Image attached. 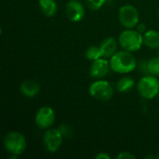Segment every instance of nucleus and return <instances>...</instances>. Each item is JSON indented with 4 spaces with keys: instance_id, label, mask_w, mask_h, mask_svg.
I'll use <instances>...</instances> for the list:
<instances>
[{
    "instance_id": "2eb2a0df",
    "label": "nucleus",
    "mask_w": 159,
    "mask_h": 159,
    "mask_svg": "<svg viewBox=\"0 0 159 159\" xmlns=\"http://www.w3.org/2000/svg\"><path fill=\"white\" fill-rule=\"evenodd\" d=\"M134 86V80L130 76H124L120 78L116 83V89L119 92H127L130 90Z\"/></svg>"
},
{
    "instance_id": "f8f14e48",
    "label": "nucleus",
    "mask_w": 159,
    "mask_h": 159,
    "mask_svg": "<svg viewBox=\"0 0 159 159\" xmlns=\"http://www.w3.org/2000/svg\"><path fill=\"white\" fill-rule=\"evenodd\" d=\"M20 89V92L24 96L32 98L39 93L40 86L37 82H35L34 80H26V81L22 82Z\"/></svg>"
},
{
    "instance_id": "dca6fc26",
    "label": "nucleus",
    "mask_w": 159,
    "mask_h": 159,
    "mask_svg": "<svg viewBox=\"0 0 159 159\" xmlns=\"http://www.w3.org/2000/svg\"><path fill=\"white\" fill-rule=\"evenodd\" d=\"M86 58L89 61H96L100 58H102V52L100 47L97 46H91L89 47L86 51Z\"/></svg>"
},
{
    "instance_id": "9b49d317",
    "label": "nucleus",
    "mask_w": 159,
    "mask_h": 159,
    "mask_svg": "<svg viewBox=\"0 0 159 159\" xmlns=\"http://www.w3.org/2000/svg\"><path fill=\"white\" fill-rule=\"evenodd\" d=\"M100 48L102 58H111L113 55L116 53L117 43L115 38L108 37L102 42Z\"/></svg>"
},
{
    "instance_id": "f03ea898",
    "label": "nucleus",
    "mask_w": 159,
    "mask_h": 159,
    "mask_svg": "<svg viewBox=\"0 0 159 159\" xmlns=\"http://www.w3.org/2000/svg\"><path fill=\"white\" fill-rule=\"evenodd\" d=\"M119 44L127 51H137L143 44V35L137 30H126L119 35Z\"/></svg>"
},
{
    "instance_id": "6ab92c4d",
    "label": "nucleus",
    "mask_w": 159,
    "mask_h": 159,
    "mask_svg": "<svg viewBox=\"0 0 159 159\" xmlns=\"http://www.w3.org/2000/svg\"><path fill=\"white\" fill-rule=\"evenodd\" d=\"M116 158H120V159H125V158H135V156L134 155H132V154H130L129 152H122V153H120L117 157H116Z\"/></svg>"
},
{
    "instance_id": "4468645a",
    "label": "nucleus",
    "mask_w": 159,
    "mask_h": 159,
    "mask_svg": "<svg viewBox=\"0 0 159 159\" xmlns=\"http://www.w3.org/2000/svg\"><path fill=\"white\" fill-rule=\"evenodd\" d=\"M39 7L42 12L48 16H53L57 11V4L55 0H39Z\"/></svg>"
},
{
    "instance_id": "4be33fe9",
    "label": "nucleus",
    "mask_w": 159,
    "mask_h": 159,
    "mask_svg": "<svg viewBox=\"0 0 159 159\" xmlns=\"http://www.w3.org/2000/svg\"><path fill=\"white\" fill-rule=\"evenodd\" d=\"M156 158H159V154L157 156H156Z\"/></svg>"
},
{
    "instance_id": "7ed1b4c3",
    "label": "nucleus",
    "mask_w": 159,
    "mask_h": 159,
    "mask_svg": "<svg viewBox=\"0 0 159 159\" xmlns=\"http://www.w3.org/2000/svg\"><path fill=\"white\" fill-rule=\"evenodd\" d=\"M26 139L25 137L16 131L7 133L4 138V145L6 150L11 155L20 156L26 149Z\"/></svg>"
},
{
    "instance_id": "39448f33",
    "label": "nucleus",
    "mask_w": 159,
    "mask_h": 159,
    "mask_svg": "<svg viewBox=\"0 0 159 159\" xmlns=\"http://www.w3.org/2000/svg\"><path fill=\"white\" fill-rule=\"evenodd\" d=\"M118 19L124 27L133 29L139 24V12L135 7L131 5H125L119 9Z\"/></svg>"
},
{
    "instance_id": "ddd939ff",
    "label": "nucleus",
    "mask_w": 159,
    "mask_h": 159,
    "mask_svg": "<svg viewBox=\"0 0 159 159\" xmlns=\"http://www.w3.org/2000/svg\"><path fill=\"white\" fill-rule=\"evenodd\" d=\"M143 44L150 48H159V32L149 30L143 34Z\"/></svg>"
},
{
    "instance_id": "412c9836",
    "label": "nucleus",
    "mask_w": 159,
    "mask_h": 159,
    "mask_svg": "<svg viewBox=\"0 0 159 159\" xmlns=\"http://www.w3.org/2000/svg\"><path fill=\"white\" fill-rule=\"evenodd\" d=\"M97 159H110V156L105 153H100L95 157Z\"/></svg>"
},
{
    "instance_id": "f257e3e1",
    "label": "nucleus",
    "mask_w": 159,
    "mask_h": 159,
    "mask_svg": "<svg viewBox=\"0 0 159 159\" xmlns=\"http://www.w3.org/2000/svg\"><path fill=\"white\" fill-rule=\"evenodd\" d=\"M111 69L118 74H128L132 72L136 67V60L134 56L127 50L116 52L110 60Z\"/></svg>"
},
{
    "instance_id": "9d476101",
    "label": "nucleus",
    "mask_w": 159,
    "mask_h": 159,
    "mask_svg": "<svg viewBox=\"0 0 159 159\" xmlns=\"http://www.w3.org/2000/svg\"><path fill=\"white\" fill-rule=\"evenodd\" d=\"M110 68V62H108L105 59H102V57L96 61H93L89 69V74L94 78H101L108 74Z\"/></svg>"
},
{
    "instance_id": "6e6552de",
    "label": "nucleus",
    "mask_w": 159,
    "mask_h": 159,
    "mask_svg": "<svg viewBox=\"0 0 159 159\" xmlns=\"http://www.w3.org/2000/svg\"><path fill=\"white\" fill-rule=\"evenodd\" d=\"M55 121V112L49 106L41 107L35 115V124L40 129L50 128Z\"/></svg>"
},
{
    "instance_id": "20e7f679",
    "label": "nucleus",
    "mask_w": 159,
    "mask_h": 159,
    "mask_svg": "<svg viewBox=\"0 0 159 159\" xmlns=\"http://www.w3.org/2000/svg\"><path fill=\"white\" fill-rule=\"evenodd\" d=\"M138 91L144 99H154L159 93V81L154 75H146L138 83Z\"/></svg>"
},
{
    "instance_id": "0eeeda50",
    "label": "nucleus",
    "mask_w": 159,
    "mask_h": 159,
    "mask_svg": "<svg viewBox=\"0 0 159 159\" xmlns=\"http://www.w3.org/2000/svg\"><path fill=\"white\" fill-rule=\"evenodd\" d=\"M62 138H63V135L61 129H48L43 136V142H44V145L46 149L49 153H52V154L56 153L60 149L62 143Z\"/></svg>"
},
{
    "instance_id": "423d86ee",
    "label": "nucleus",
    "mask_w": 159,
    "mask_h": 159,
    "mask_svg": "<svg viewBox=\"0 0 159 159\" xmlns=\"http://www.w3.org/2000/svg\"><path fill=\"white\" fill-rule=\"evenodd\" d=\"M89 94L99 101H108L112 98L114 91L111 84L106 80H97L89 87Z\"/></svg>"
},
{
    "instance_id": "a211bd4d",
    "label": "nucleus",
    "mask_w": 159,
    "mask_h": 159,
    "mask_svg": "<svg viewBox=\"0 0 159 159\" xmlns=\"http://www.w3.org/2000/svg\"><path fill=\"white\" fill-rule=\"evenodd\" d=\"M86 1L88 7L92 10L100 9L106 3V0H86Z\"/></svg>"
},
{
    "instance_id": "aec40b11",
    "label": "nucleus",
    "mask_w": 159,
    "mask_h": 159,
    "mask_svg": "<svg viewBox=\"0 0 159 159\" xmlns=\"http://www.w3.org/2000/svg\"><path fill=\"white\" fill-rule=\"evenodd\" d=\"M137 31L141 34H144L146 32V25L144 23H139L137 25Z\"/></svg>"
},
{
    "instance_id": "1a4fd4ad",
    "label": "nucleus",
    "mask_w": 159,
    "mask_h": 159,
    "mask_svg": "<svg viewBox=\"0 0 159 159\" xmlns=\"http://www.w3.org/2000/svg\"><path fill=\"white\" fill-rule=\"evenodd\" d=\"M65 13L67 18L74 22L80 21L85 16V9L83 5L76 0H71L67 3L65 7Z\"/></svg>"
},
{
    "instance_id": "f3484780",
    "label": "nucleus",
    "mask_w": 159,
    "mask_h": 159,
    "mask_svg": "<svg viewBox=\"0 0 159 159\" xmlns=\"http://www.w3.org/2000/svg\"><path fill=\"white\" fill-rule=\"evenodd\" d=\"M148 72L153 75H159V58H152L147 61Z\"/></svg>"
}]
</instances>
